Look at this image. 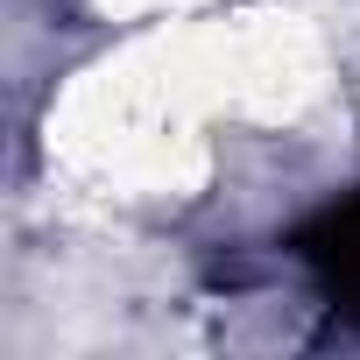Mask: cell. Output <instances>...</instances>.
I'll use <instances>...</instances> for the list:
<instances>
[{
    "label": "cell",
    "instance_id": "cell-1",
    "mask_svg": "<svg viewBox=\"0 0 360 360\" xmlns=\"http://www.w3.org/2000/svg\"><path fill=\"white\" fill-rule=\"evenodd\" d=\"M297 262L318 276V290L346 311V318H360V191L353 198H339V205H325L311 226H297Z\"/></svg>",
    "mask_w": 360,
    "mask_h": 360
}]
</instances>
